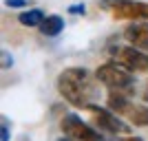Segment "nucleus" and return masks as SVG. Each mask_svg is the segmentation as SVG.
<instances>
[{
    "mask_svg": "<svg viewBox=\"0 0 148 141\" xmlns=\"http://www.w3.org/2000/svg\"><path fill=\"white\" fill-rule=\"evenodd\" d=\"M58 91L71 106L75 108H88L93 99L97 95L95 84H93V75L86 68H66L62 71L58 77Z\"/></svg>",
    "mask_w": 148,
    "mask_h": 141,
    "instance_id": "obj_1",
    "label": "nucleus"
},
{
    "mask_svg": "<svg viewBox=\"0 0 148 141\" xmlns=\"http://www.w3.org/2000/svg\"><path fill=\"white\" fill-rule=\"evenodd\" d=\"M99 9L108 11L115 20H130V22L148 20V2L142 0H102Z\"/></svg>",
    "mask_w": 148,
    "mask_h": 141,
    "instance_id": "obj_2",
    "label": "nucleus"
},
{
    "mask_svg": "<svg viewBox=\"0 0 148 141\" xmlns=\"http://www.w3.org/2000/svg\"><path fill=\"white\" fill-rule=\"evenodd\" d=\"M95 80L102 82L108 88H130L135 77L128 68L119 64V62H106L95 71Z\"/></svg>",
    "mask_w": 148,
    "mask_h": 141,
    "instance_id": "obj_3",
    "label": "nucleus"
},
{
    "mask_svg": "<svg viewBox=\"0 0 148 141\" xmlns=\"http://www.w3.org/2000/svg\"><path fill=\"white\" fill-rule=\"evenodd\" d=\"M60 128L64 137L71 141H104L95 128H91L86 121H82L77 115H64L60 121Z\"/></svg>",
    "mask_w": 148,
    "mask_h": 141,
    "instance_id": "obj_4",
    "label": "nucleus"
},
{
    "mask_svg": "<svg viewBox=\"0 0 148 141\" xmlns=\"http://www.w3.org/2000/svg\"><path fill=\"white\" fill-rule=\"evenodd\" d=\"M113 57L119 64H124L128 71H137V73L148 71V55L142 49H137V46H130V44L128 46H115L113 49Z\"/></svg>",
    "mask_w": 148,
    "mask_h": 141,
    "instance_id": "obj_5",
    "label": "nucleus"
},
{
    "mask_svg": "<svg viewBox=\"0 0 148 141\" xmlns=\"http://www.w3.org/2000/svg\"><path fill=\"white\" fill-rule=\"evenodd\" d=\"M88 110L93 112V119L99 128H104L106 132H113V135H126L128 132V126L122 123L117 117L113 115V110H104V108H97V106H88Z\"/></svg>",
    "mask_w": 148,
    "mask_h": 141,
    "instance_id": "obj_6",
    "label": "nucleus"
},
{
    "mask_svg": "<svg viewBox=\"0 0 148 141\" xmlns=\"http://www.w3.org/2000/svg\"><path fill=\"white\" fill-rule=\"evenodd\" d=\"M124 37L128 40L130 46H137L142 51H148V20H139V22H130L124 29Z\"/></svg>",
    "mask_w": 148,
    "mask_h": 141,
    "instance_id": "obj_7",
    "label": "nucleus"
},
{
    "mask_svg": "<svg viewBox=\"0 0 148 141\" xmlns=\"http://www.w3.org/2000/svg\"><path fill=\"white\" fill-rule=\"evenodd\" d=\"M108 110L113 112H128L130 101H128V88H111L108 93Z\"/></svg>",
    "mask_w": 148,
    "mask_h": 141,
    "instance_id": "obj_8",
    "label": "nucleus"
},
{
    "mask_svg": "<svg viewBox=\"0 0 148 141\" xmlns=\"http://www.w3.org/2000/svg\"><path fill=\"white\" fill-rule=\"evenodd\" d=\"M40 29V33L47 37H56L60 35L62 31H64V18L62 16H47V18L42 20V25L38 27Z\"/></svg>",
    "mask_w": 148,
    "mask_h": 141,
    "instance_id": "obj_9",
    "label": "nucleus"
},
{
    "mask_svg": "<svg viewBox=\"0 0 148 141\" xmlns=\"http://www.w3.org/2000/svg\"><path fill=\"white\" fill-rule=\"evenodd\" d=\"M44 18H47V16H44L40 9H27V11H22L18 16V22L22 27H40Z\"/></svg>",
    "mask_w": 148,
    "mask_h": 141,
    "instance_id": "obj_10",
    "label": "nucleus"
},
{
    "mask_svg": "<svg viewBox=\"0 0 148 141\" xmlns=\"http://www.w3.org/2000/svg\"><path fill=\"white\" fill-rule=\"evenodd\" d=\"M128 121L133 123V126L146 128L148 126V106H133L128 110Z\"/></svg>",
    "mask_w": 148,
    "mask_h": 141,
    "instance_id": "obj_11",
    "label": "nucleus"
},
{
    "mask_svg": "<svg viewBox=\"0 0 148 141\" xmlns=\"http://www.w3.org/2000/svg\"><path fill=\"white\" fill-rule=\"evenodd\" d=\"M31 0H5V5L9 9H27Z\"/></svg>",
    "mask_w": 148,
    "mask_h": 141,
    "instance_id": "obj_12",
    "label": "nucleus"
},
{
    "mask_svg": "<svg viewBox=\"0 0 148 141\" xmlns=\"http://www.w3.org/2000/svg\"><path fill=\"white\" fill-rule=\"evenodd\" d=\"M11 132H9V121H7V117H2V132H0V141H9Z\"/></svg>",
    "mask_w": 148,
    "mask_h": 141,
    "instance_id": "obj_13",
    "label": "nucleus"
},
{
    "mask_svg": "<svg viewBox=\"0 0 148 141\" xmlns=\"http://www.w3.org/2000/svg\"><path fill=\"white\" fill-rule=\"evenodd\" d=\"M69 13H75V16H84V13H86V7H84V2H80V5H71V7H69Z\"/></svg>",
    "mask_w": 148,
    "mask_h": 141,
    "instance_id": "obj_14",
    "label": "nucleus"
},
{
    "mask_svg": "<svg viewBox=\"0 0 148 141\" xmlns=\"http://www.w3.org/2000/svg\"><path fill=\"white\" fill-rule=\"evenodd\" d=\"M13 64V60H11V55L7 53V51H2V68H7V66H11Z\"/></svg>",
    "mask_w": 148,
    "mask_h": 141,
    "instance_id": "obj_15",
    "label": "nucleus"
},
{
    "mask_svg": "<svg viewBox=\"0 0 148 141\" xmlns=\"http://www.w3.org/2000/svg\"><path fill=\"white\" fill-rule=\"evenodd\" d=\"M122 141H144L142 137H137V135H133V137H124Z\"/></svg>",
    "mask_w": 148,
    "mask_h": 141,
    "instance_id": "obj_16",
    "label": "nucleus"
},
{
    "mask_svg": "<svg viewBox=\"0 0 148 141\" xmlns=\"http://www.w3.org/2000/svg\"><path fill=\"white\" fill-rule=\"evenodd\" d=\"M144 99L148 101V86H146V91H144Z\"/></svg>",
    "mask_w": 148,
    "mask_h": 141,
    "instance_id": "obj_17",
    "label": "nucleus"
},
{
    "mask_svg": "<svg viewBox=\"0 0 148 141\" xmlns=\"http://www.w3.org/2000/svg\"><path fill=\"white\" fill-rule=\"evenodd\" d=\"M60 141H71V139H69V137H64V139H60Z\"/></svg>",
    "mask_w": 148,
    "mask_h": 141,
    "instance_id": "obj_18",
    "label": "nucleus"
}]
</instances>
